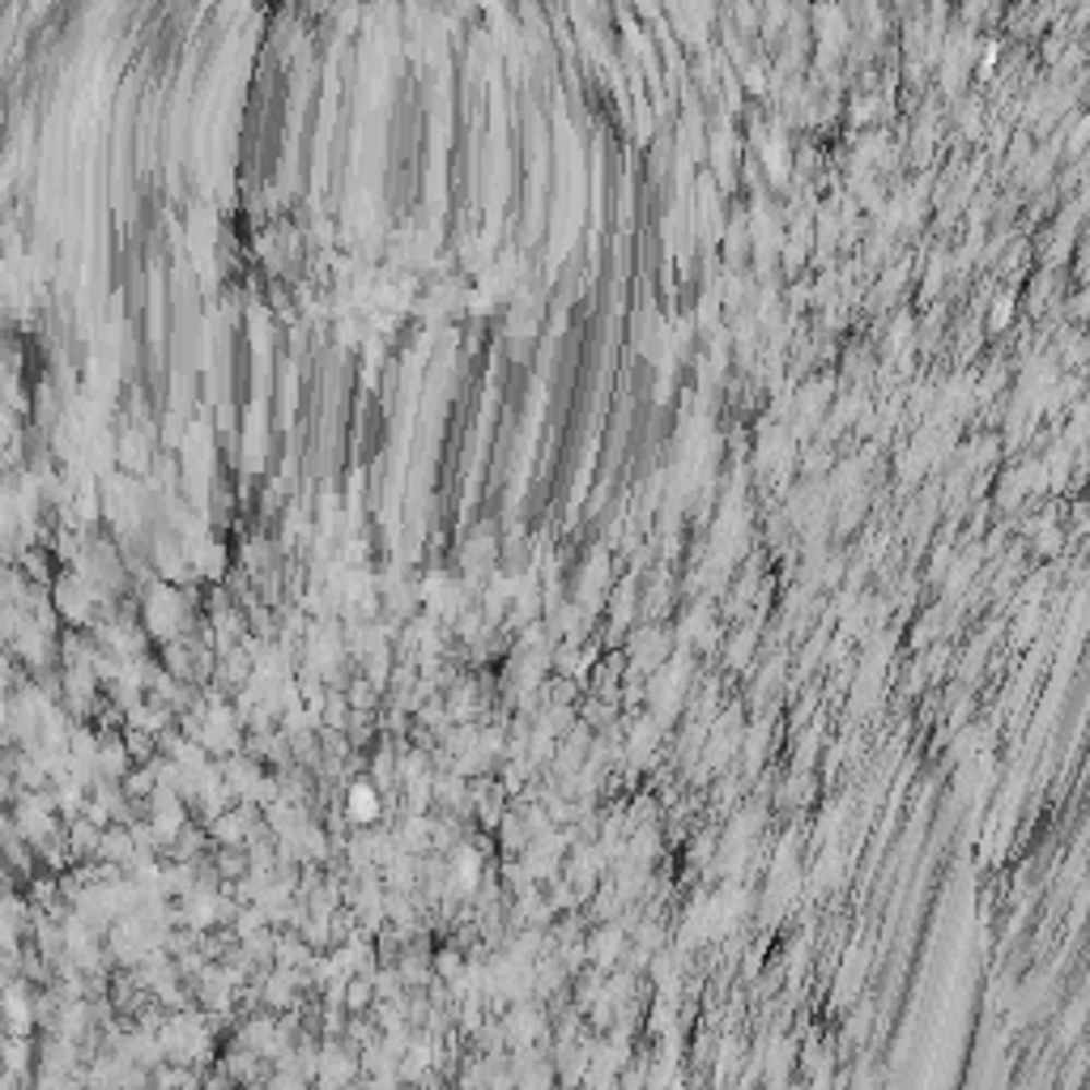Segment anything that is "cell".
Instances as JSON below:
<instances>
[{"label":"cell","instance_id":"obj_1","mask_svg":"<svg viewBox=\"0 0 1090 1090\" xmlns=\"http://www.w3.org/2000/svg\"><path fill=\"white\" fill-rule=\"evenodd\" d=\"M371 810H375V796H371L367 788H362V792H354V814H358V818H367Z\"/></svg>","mask_w":1090,"mask_h":1090}]
</instances>
